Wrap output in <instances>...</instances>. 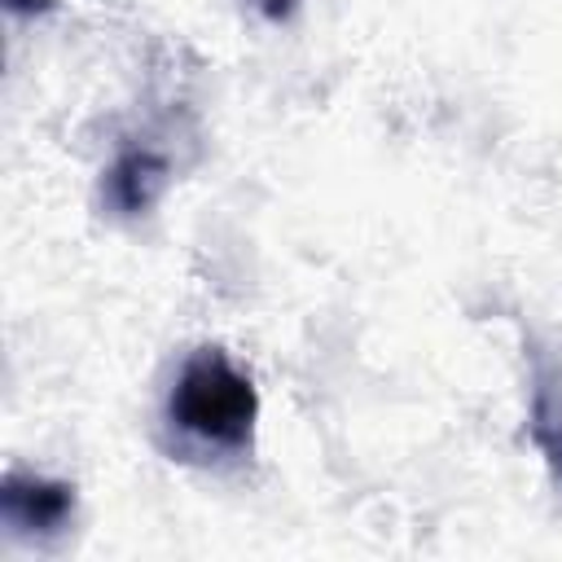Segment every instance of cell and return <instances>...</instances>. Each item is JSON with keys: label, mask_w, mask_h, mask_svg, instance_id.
Instances as JSON below:
<instances>
[{"label": "cell", "mask_w": 562, "mask_h": 562, "mask_svg": "<svg viewBox=\"0 0 562 562\" xmlns=\"http://www.w3.org/2000/svg\"><path fill=\"white\" fill-rule=\"evenodd\" d=\"M171 413L184 430L202 439L241 443L255 422V391L233 364H224L220 356H202L184 369L171 395Z\"/></svg>", "instance_id": "1"}, {"label": "cell", "mask_w": 562, "mask_h": 562, "mask_svg": "<svg viewBox=\"0 0 562 562\" xmlns=\"http://www.w3.org/2000/svg\"><path fill=\"white\" fill-rule=\"evenodd\" d=\"M4 501H9V514L31 522V527H57L66 518V509H70V492L57 487V483H40V479L9 483Z\"/></svg>", "instance_id": "2"}, {"label": "cell", "mask_w": 562, "mask_h": 562, "mask_svg": "<svg viewBox=\"0 0 562 562\" xmlns=\"http://www.w3.org/2000/svg\"><path fill=\"white\" fill-rule=\"evenodd\" d=\"M158 184H162V167H158L149 154H127V158L114 167V176H110V189H114V198H119L127 211H140V206L154 198Z\"/></svg>", "instance_id": "3"}, {"label": "cell", "mask_w": 562, "mask_h": 562, "mask_svg": "<svg viewBox=\"0 0 562 562\" xmlns=\"http://www.w3.org/2000/svg\"><path fill=\"white\" fill-rule=\"evenodd\" d=\"M536 435L549 448V457L562 465V395H544L536 408Z\"/></svg>", "instance_id": "4"}, {"label": "cell", "mask_w": 562, "mask_h": 562, "mask_svg": "<svg viewBox=\"0 0 562 562\" xmlns=\"http://www.w3.org/2000/svg\"><path fill=\"white\" fill-rule=\"evenodd\" d=\"M255 4H259V9H268L272 18H281V13H290V9H294V0H255Z\"/></svg>", "instance_id": "5"}]
</instances>
